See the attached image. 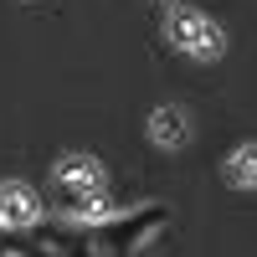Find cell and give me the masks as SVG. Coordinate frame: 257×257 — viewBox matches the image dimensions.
<instances>
[{
	"mask_svg": "<svg viewBox=\"0 0 257 257\" xmlns=\"http://www.w3.org/2000/svg\"><path fill=\"white\" fill-rule=\"evenodd\" d=\"M52 180H57V196L67 201V211H77V216H103L108 211V180H103V165L93 155L57 160Z\"/></svg>",
	"mask_w": 257,
	"mask_h": 257,
	"instance_id": "1",
	"label": "cell"
},
{
	"mask_svg": "<svg viewBox=\"0 0 257 257\" xmlns=\"http://www.w3.org/2000/svg\"><path fill=\"white\" fill-rule=\"evenodd\" d=\"M36 216H41V201L31 185H21V180L0 185V226H36Z\"/></svg>",
	"mask_w": 257,
	"mask_h": 257,
	"instance_id": "3",
	"label": "cell"
},
{
	"mask_svg": "<svg viewBox=\"0 0 257 257\" xmlns=\"http://www.w3.org/2000/svg\"><path fill=\"white\" fill-rule=\"evenodd\" d=\"M149 139L165 144V149H175V144L185 139V113L170 108V103H165V108H155V113H149Z\"/></svg>",
	"mask_w": 257,
	"mask_h": 257,
	"instance_id": "4",
	"label": "cell"
},
{
	"mask_svg": "<svg viewBox=\"0 0 257 257\" xmlns=\"http://www.w3.org/2000/svg\"><path fill=\"white\" fill-rule=\"evenodd\" d=\"M226 180L242 185V190H257V144H237L226 160Z\"/></svg>",
	"mask_w": 257,
	"mask_h": 257,
	"instance_id": "5",
	"label": "cell"
},
{
	"mask_svg": "<svg viewBox=\"0 0 257 257\" xmlns=\"http://www.w3.org/2000/svg\"><path fill=\"white\" fill-rule=\"evenodd\" d=\"M165 31H170V41H175L185 57H196V62H216L226 52V31L206 11H196V6H170Z\"/></svg>",
	"mask_w": 257,
	"mask_h": 257,
	"instance_id": "2",
	"label": "cell"
}]
</instances>
